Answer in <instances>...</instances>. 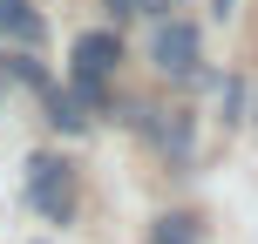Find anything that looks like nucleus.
Here are the masks:
<instances>
[{"mask_svg": "<svg viewBox=\"0 0 258 244\" xmlns=\"http://www.w3.org/2000/svg\"><path fill=\"white\" fill-rule=\"evenodd\" d=\"M116 61H122V34H109V27L82 34V41H75V68H68V89H75V102L109 109V75H116Z\"/></svg>", "mask_w": 258, "mask_h": 244, "instance_id": "nucleus-1", "label": "nucleus"}, {"mask_svg": "<svg viewBox=\"0 0 258 244\" xmlns=\"http://www.w3.org/2000/svg\"><path fill=\"white\" fill-rule=\"evenodd\" d=\"M197 61H204V41H197V27L183 21V14L156 21V34H150V68H156V75L190 82V75H197Z\"/></svg>", "mask_w": 258, "mask_h": 244, "instance_id": "nucleus-2", "label": "nucleus"}, {"mask_svg": "<svg viewBox=\"0 0 258 244\" xmlns=\"http://www.w3.org/2000/svg\"><path fill=\"white\" fill-rule=\"evenodd\" d=\"M27 197H34V210L48 224H68L75 190H68V163H61V156H34V163H27Z\"/></svg>", "mask_w": 258, "mask_h": 244, "instance_id": "nucleus-3", "label": "nucleus"}, {"mask_svg": "<svg viewBox=\"0 0 258 244\" xmlns=\"http://www.w3.org/2000/svg\"><path fill=\"white\" fill-rule=\"evenodd\" d=\"M41 41H48V21H41L34 7H27V0H0V48H41Z\"/></svg>", "mask_w": 258, "mask_h": 244, "instance_id": "nucleus-4", "label": "nucleus"}, {"mask_svg": "<svg viewBox=\"0 0 258 244\" xmlns=\"http://www.w3.org/2000/svg\"><path fill=\"white\" fill-rule=\"evenodd\" d=\"M156 244H197V217H190V210H170V217H156Z\"/></svg>", "mask_w": 258, "mask_h": 244, "instance_id": "nucleus-5", "label": "nucleus"}, {"mask_svg": "<svg viewBox=\"0 0 258 244\" xmlns=\"http://www.w3.org/2000/svg\"><path fill=\"white\" fill-rule=\"evenodd\" d=\"M48 122L54 129H89V116L75 109V95H61V89H48Z\"/></svg>", "mask_w": 258, "mask_h": 244, "instance_id": "nucleus-6", "label": "nucleus"}, {"mask_svg": "<svg viewBox=\"0 0 258 244\" xmlns=\"http://www.w3.org/2000/svg\"><path fill=\"white\" fill-rule=\"evenodd\" d=\"M238 109H245V82L224 75V89H218V116H224V122H238Z\"/></svg>", "mask_w": 258, "mask_h": 244, "instance_id": "nucleus-7", "label": "nucleus"}, {"mask_svg": "<svg viewBox=\"0 0 258 244\" xmlns=\"http://www.w3.org/2000/svg\"><path fill=\"white\" fill-rule=\"evenodd\" d=\"M109 14H116V21H129V14H136V0H109Z\"/></svg>", "mask_w": 258, "mask_h": 244, "instance_id": "nucleus-8", "label": "nucleus"}, {"mask_svg": "<svg viewBox=\"0 0 258 244\" xmlns=\"http://www.w3.org/2000/svg\"><path fill=\"white\" fill-rule=\"evenodd\" d=\"M251 116H258V102H251Z\"/></svg>", "mask_w": 258, "mask_h": 244, "instance_id": "nucleus-9", "label": "nucleus"}]
</instances>
